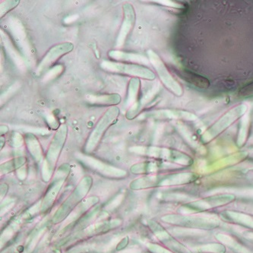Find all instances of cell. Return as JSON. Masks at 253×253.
<instances>
[{
	"label": "cell",
	"mask_w": 253,
	"mask_h": 253,
	"mask_svg": "<svg viewBox=\"0 0 253 253\" xmlns=\"http://www.w3.org/2000/svg\"><path fill=\"white\" fill-rule=\"evenodd\" d=\"M67 126L63 124L58 128L48 147L46 156L42 164V179L46 183L53 179L59 156L67 139Z\"/></svg>",
	"instance_id": "1"
},
{
	"label": "cell",
	"mask_w": 253,
	"mask_h": 253,
	"mask_svg": "<svg viewBox=\"0 0 253 253\" xmlns=\"http://www.w3.org/2000/svg\"><path fill=\"white\" fill-rule=\"evenodd\" d=\"M93 184V178L85 176L79 182L76 188L59 206L52 217L53 224L63 221L84 200Z\"/></svg>",
	"instance_id": "2"
},
{
	"label": "cell",
	"mask_w": 253,
	"mask_h": 253,
	"mask_svg": "<svg viewBox=\"0 0 253 253\" xmlns=\"http://www.w3.org/2000/svg\"><path fill=\"white\" fill-rule=\"evenodd\" d=\"M120 110L117 106L110 107L106 110L104 114L99 119L98 122L94 126V129L90 132L87 141H86L84 151L87 154L92 153L97 148L104 134L111 126L117 121L120 116Z\"/></svg>",
	"instance_id": "3"
},
{
	"label": "cell",
	"mask_w": 253,
	"mask_h": 253,
	"mask_svg": "<svg viewBox=\"0 0 253 253\" xmlns=\"http://www.w3.org/2000/svg\"><path fill=\"white\" fill-rule=\"evenodd\" d=\"M100 67L108 73L125 75L130 77L138 78L149 81L155 79V73L146 66L141 65L104 60L100 63Z\"/></svg>",
	"instance_id": "4"
},
{
	"label": "cell",
	"mask_w": 253,
	"mask_h": 253,
	"mask_svg": "<svg viewBox=\"0 0 253 253\" xmlns=\"http://www.w3.org/2000/svg\"><path fill=\"white\" fill-rule=\"evenodd\" d=\"M69 173H70V167L67 164H65V165L59 167L57 172L52 179L51 183L49 184V187L46 189V193L43 196L42 206H41V211L42 212L47 211L54 205L58 195L63 188Z\"/></svg>",
	"instance_id": "5"
},
{
	"label": "cell",
	"mask_w": 253,
	"mask_h": 253,
	"mask_svg": "<svg viewBox=\"0 0 253 253\" xmlns=\"http://www.w3.org/2000/svg\"><path fill=\"white\" fill-rule=\"evenodd\" d=\"M148 59L150 63L152 64L153 67L156 70L157 74L159 76L161 82L165 84V87L174 93L176 95L181 96L183 94V90L181 86L176 83V81L171 76L168 72L166 66H165L162 59L153 50L149 49L148 51Z\"/></svg>",
	"instance_id": "6"
},
{
	"label": "cell",
	"mask_w": 253,
	"mask_h": 253,
	"mask_svg": "<svg viewBox=\"0 0 253 253\" xmlns=\"http://www.w3.org/2000/svg\"><path fill=\"white\" fill-rule=\"evenodd\" d=\"M78 159L85 166L93 169L96 173L107 177L114 178V179H121L127 176V172L124 169H119L115 167L104 163L103 161H99L96 158L87 156V155H81Z\"/></svg>",
	"instance_id": "7"
},
{
	"label": "cell",
	"mask_w": 253,
	"mask_h": 253,
	"mask_svg": "<svg viewBox=\"0 0 253 253\" xmlns=\"http://www.w3.org/2000/svg\"><path fill=\"white\" fill-rule=\"evenodd\" d=\"M73 49H74V45L69 42L59 43L50 48L43 56L41 63L38 64L36 69L37 74H42L45 69L56 63L62 56L73 51Z\"/></svg>",
	"instance_id": "8"
},
{
	"label": "cell",
	"mask_w": 253,
	"mask_h": 253,
	"mask_svg": "<svg viewBox=\"0 0 253 253\" xmlns=\"http://www.w3.org/2000/svg\"><path fill=\"white\" fill-rule=\"evenodd\" d=\"M247 107L245 104H240L231 109L224 117H222L218 122L214 124L206 133V136L210 139L217 134L220 133L224 128H227L232 123H234L237 119L244 115L247 111Z\"/></svg>",
	"instance_id": "9"
},
{
	"label": "cell",
	"mask_w": 253,
	"mask_h": 253,
	"mask_svg": "<svg viewBox=\"0 0 253 253\" xmlns=\"http://www.w3.org/2000/svg\"><path fill=\"white\" fill-rule=\"evenodd\" d=\"M123 12H124V20L123 24L119 32L118 38L117 41V47H122L126 42L127 37L129 35L131 30L134 28L135 23V12L132 5L126 3L123 5Z\"/></svg>",
	"instance_id": "10"
},
{
	"label": "cell",
	"mask_w": 253,
	"mask_h": 253,
	"mask_svg": "<svg viewBox=\"0 0 253 253\" xmlns=\"http://www.w3.org/2000/svg\"><path fill=\"white\" fill-rule=\"evenodd\" d=\"M108 56L111 59H115L121 63H129L133 64L144 65L148 64V59L145 56L133 53H126V52L120 51V50H110L108 53Z\"/></svg>",
	"instance_id": "11"
},
{
	"label": "cell",
	"mask_w": 253,
	"mask_h": 253,
	"mask_svg": "<svg viewBox=\"0 0 253 253\" xmlns=\"http://www.w3.org/2000/svg\"><path fill=\"white\" fill-rule=\"evenodd\" d=\"M86 100L89 104L93 105L114 107L118 105L122 98L119 94H87Z\"/></svg>",
	"instance_id": "12"
},
{
	"label": "cell",
	"mask_w": 253,
	"mask_h": 253,
	"mask_svg": "<svg viewBox=\"0 0 253 253\" xmlns=\"http://www.w3.org/2000/svg\"><path fill=\"white\" fill-rule=\"evenodd\" d=\"M25 143L26 144L28 151H29L30 155H32L35 162L38 164H43V153L42 150V145L40 144L38 138L32 133H28L25 135L24 138Z\"/></svg>",
	"instance_id": "13"
},
{
	"label": "cell",
	"mask_w": 253,
	"mask_h": 253,
	"mask_svg": "<svg viewBox=\"0 0 253 253\" xmlns=\"http://www.w3.org/2000/svg\"><path fill=\"white\" fill-rule=\"evenodd\" d=\"M165 168L163 165L155 161H146L135 164L130 168V172L135 175L151 174Z\"/></svg>",
	"instance_id": "14"
},
{
	"label": "cell",
	"mask_w": 253,
	"mask_h": 253,
	"mask_svg": "<svg viewBox=\"0 0 253 253\" xmlns=\"http://www.w3.org/2000/svg\"><path fill=\"white\" fill-rule=\"evenodd\" d=\"M155 94V92L154 90H151L150 91H148L135 104L129 107L127 110L126 115L127 120H131L135 119L141 112V110H143L144 107L150 102L149 100L152 99Z\"/></svg>",
	"instance_id": "15"
},
{
	"label": "cell",
	"mask_w": 253,
	"mask_h": 253,
	"mask_svg": "<svg viewBox=\"0 0 253 253\" xmlns=\"http://www.w3.org/2000/svg\"><path fill=\"white\" fill-rule=\"evenodd\" d=\"M141 81L138 78H131L128 85V92L124 106L131 107L138 101V95L139 94Z\"/></svg>",
	"instance_id": "16"
},
{
	"label": "cell",
	"mask_w": 253,
	"mask_h": 253,
	"mask_svg": "<svg viewBox=\"0 0 253 253\" xmlns=\"http://www.w3.org/2000/svg\"><path fill=\"white\" fill-rule=\"evenodd\" d=\"M27 163L26 157L20 156L10 161H6L5 163L1 165V174L5 175L7 173H12L16 169L22 168Z\"/></svg>",
	"instance_id": "17"
},
{
	"label": "cell",
	"mask_w": 253,
	"mask_h": 253,
	"mask_svg": "<svg viewBox=\"0 0 253 253\" xmlns=\"http://www.w3.org/2000/svg\"><path fill=\"white\" fill-rule=\"evenodd\" d=\"M182 78L184 79L186 82L193 84L196 87H200V88H208L210 85V83L206 78L202 77L199 75L195 74V73H191L189 71H184L181 74Z\"/></svg>",
	"instance_id": "18"
},
{
	"label": "cell",
	"mask_w": 253,
	"mask_h": 253,
	"mask_svg": "<svg viewBox=\"0 0 253 253\" xmlns=\"http://www.w3.org/2000/svg\"><path fill=\"white\" fill-rule=\"evenodd\" d=\"M19 3V1L18 0H13V1H4L1 4V18L4 16L8 11L12 10V8L16 7Z\"/></svg>",
	"instance_id": "19"
},
{
	"label": "cell",
	"mask_w": 253,
	"mask_h": 253,
	"mask_svg": "<svg viewBox=\"0 0 253 253\" xmlns=\"http://www.w3.org/2000/svg\"><path fill=\"white\" fill-rule=\"evenodd\" d=\"M240 94H242V96H249L253 94V83L248 84V85L242 89Z\"/></svg>",
	"instance_id": "20"
}]
</instances>
